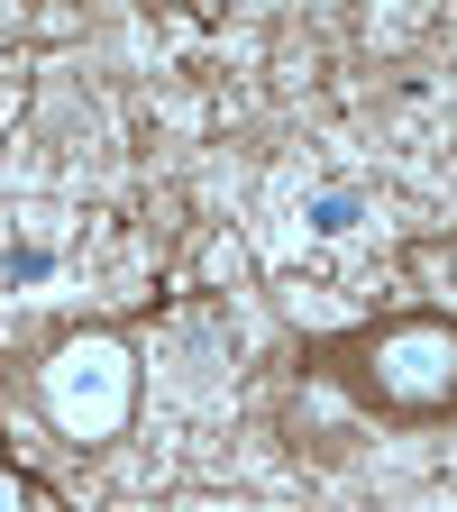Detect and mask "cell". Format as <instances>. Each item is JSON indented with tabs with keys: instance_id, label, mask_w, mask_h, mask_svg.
Returning a JSON list of instances; mask_svg holds the SVG:
<instances>
[{
	"instance_id": "3",
	"label": "cell",
	"mask_w": 457,
	"mask_h": 512,
	"mask_svg": "<svg viewBox=\"0 0 457 512\" xmlns=\"http://www.w3.org/2000/svg\"><path fill=\"white\" fill-rule=\"evenodd\" d=\"M357 220V192H320V202H311V229H348Z\"/></svg>"
},
{
	"instance_id": "2",
	"label": "cell",
	"mask_w": 457,
	"mask_h": 512,
	"mask_svg": "<svg viewBox=\"0 0 457 512\" xmlns=\"http://www.w3.org/2000/svg\"><path fill=\"white\" fill-rule=\"evenodd\" d=\"M366 384H375V403H394V412L457 403V320H439V311L384 320L366 339Z\"/></svg>"
},
{
	"instance_id": "5",
	"label": "cell",
	"mask_w": 457,
	"mask_h": 512,
	"mask_svg": "<svg viewBox=\"0 0 457 512\" xmlns=\"http://www.w3.org/2000/svg\"><path fill=\"white\" fill-rule=\"evenodd\" d=\"M0 512H28V485H19L10 467H0Z\"/></svg>"
},
{
	"instance_id": "4",
	"label": "cell",
	"mask_w": 457,
	"mask_h": 512,
	"mask_svg": "<svg viewBox=\"0 0 457 512\" xmlns=\"http://www.w3.org/2000/svg\"><path fill=\"white\" fill-rule=\"evenodd\" d=\"M46 266H55V256H46V247H19V256H10V284H37Z\"/></svg>"
},
{
	"instance_id": "1",
	"label": "cell",
	"mask_w": 457,
	"mask_h": 512,
	"mask_svg": "<svg viewBox=\"0 0 457 512\" xmlns=\"http://www.w3.org/2000/svg\"><path fill=\"white\" fill-rule=\"evenodd\" d=\"M138 394H147V366H138V348L119 330H64L37 357V412L74 448H110L138 421Z\"/></svg>"
}]
</instances>
